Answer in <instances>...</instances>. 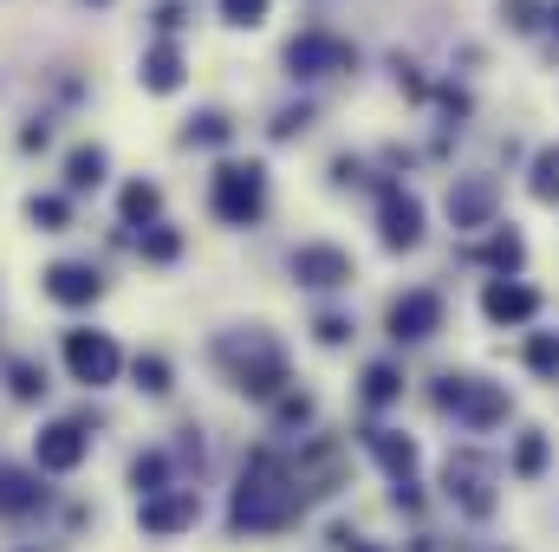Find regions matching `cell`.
<instances>
[{
  "label": "cell",
  "instance_id": "6da1fadb",
  "mask_svg": "<svg viewBox=\"0 0 559 552\" xmlns=\"http://www.w3.org/2000/svg\"><path fill=\"white\" fill-rule=\"evenodd\" d=\"M299 514H306V494L293 481V461L274 448H254L241 468V488L228 501V527L235 533H286Z\"/></svg>",
  "mask_w": 559,
  "mask_h": 552
},
{
  "label": "cell",
  "instance_id": "7a4b0ae2",
  "mask_svg": "<svg viewBox=\"0 0 559 552\" xmlns=\"http://www.w3.org/2000/svg\"><path fill=\"white\" fill-rule=\"evenodd\" d=\"M501 488H508V468L501 455H488L481 442H455L442 461H436V501L468 520V527H488L501 514Z\"/></svg>",
  "mask_w": 559,
  "mask_h": 552
},
{
  "label": "cell",
  "instance_id": "3957f363",
  "mask_svg": "<svg viewBox=\"0 0 559 552\" xmlns=\"http://www.w3.org/2000/svg\"><path fill=\"white\" fill-rule=\"evenodd\" d=\"M66 371H72V384L105 391V384H118L124 351H118V338H111V332H66Z\"/></svg>",
  "mask_w": 559,
  "mask_h": 552
},
{
  "label": "cell",
  "instance_id": "277c9868",
  "mask_svg": "<svg viewBox=\"0 0 559 552\" xmlns=\"http://www.w3.org/2000/svg\"><path fill=\"white\" fill-rule=\"evenodd\" d=\"M501 468H508V481H514V488H540V481L559 468V442L540 429V422H527V429H514V435H508Z\"/></svg>",
  "mask_w": 559,
  "mask_h": 552
},
{
  "label": "cell",
  "instance_id": "5b68a950",
  "mask_svg": "<svg viewBox=\"0 0 559 552\" xmlns=\"http://www.w3.org/2000/svg\"><path fill=\"white\" fill-rule=\"evenodd\" d=\"M195 520H202V494L195 488H163V494L138 501V533H150V540H182Z\"/></svg>",
  "mask_w": 559,
  "mask_h": 552
},
{
  "label": "cell",
  "instance_id": "8992f818",
  "mask_svg": "<svg viewBox=\"0 0 559 552\" xmlns=\"http://www.w3.org/2000/svg\"><path fill=\"white\" fill-rule=\"evenodd\" d=\"M358 442H365V455L378 461V475H384L391 488H397V481H417V475H423V442L411 435V429H384V422H371Z\"/></svg>",
  "mask_w": 559,
  "mask_h": 552
},
{
  "label": "cell",
  "instance_id": "52a82bcc",
  "mask_svg": "<svg viewBox=\"0 0 559 552\" xmlns=\"http://www.w3.org/2000/svg\"><path fill=\"white\" fill-rule=\"evenodd\" d=\"M85 455H92V435H85V422H46L39 435H33V468L39 475H79L85 468Z\"/></svg>",
  "mask_w": 559,
  "mask_h": 552
},
{
  "label": "cell",
  "instance_id": "ba28073f",
  "mask_svg": "<svg viewBox=\"0 0 559 552\" xmlns=\"http://www.w3.org/2000/svg\"><path fill=\"white\" fill-rule=\"evenodd\" d=\"M261 195H267L261 163H228V169L215 176V208H222V221H254V215H261Z\"/></svg>",
  "mask_w": 559,
  "mask_h": 552
},
{
  "label": "cell",
  "instance_id": "9c48e42d",
  "mask_svg": "<svg viewBox=\"0 0 559 552\" xmlns=\"http://www.w3.org/2000/svg\"><path fill=\"white\" fill-rule=\"evenodd\" d=\"M384 325H391L397 345H404V338L417 345L429 332H442V299H436V292H404V299H391V319H384Z\"/></svg>",
  "mask_w": 559,
  "mask_h": 552
},
{
  "label": "cell",
  "instance_id": "30bf717a",
  "mask_svg": "<svg viewBox=\"0 0 559 552\" xmlns=\"http://www.w3.org/2000/svg\"><path fill=\"white\" fill-rule=\"evenodd\" d=\"M46 507V488H39V468H13L0 461V520H26Z\"/></svg>",
  "mask_w": 559,
  "mask_h": 552
},
{
  "label": "cell",
  "instance_id": "8fae6325",
  "mask_svg": "<svg viewBox=\"0 0 559 552\" xmlns=\"http://www.w3.org/2000/svg\"><path fill=\"white\" fill-rule=\"evenodd\" d=\"M481 312H488L495 325H527V319L540 312V292H534V286H514V279H495V286L481 292Z\"/></svg>",
  "mask_w": 559,
  "mask_h": 552
},
{
  "label": "cell",
  "instance_id": "7c38bea8",
  "mask_svg": "<svg viewBox=\"0 0 559 552\" xmlns=\"http://www.w3.org/2000/svg\"><path fill=\"white\" fill-rule=\"evenodd\" d=\"M293 274L306 279V286H345L352 279V261L338 248H299L293 254Z\"/></svg>",
  "mask_w": 559,
  "mask_h": 552
},
{
  "label": "cell",
  "instance_id": "4fadbf2b",
  "mask_svg": "<svg viewBox=\"0 0 559 552\" xmlns=\"http://www.w3.org/2000/svg\"><path fill=\"white\" fill-rule=\"evenodd\" d=\"M46 299H59V305H92V299H98V274L79 267V261H59V267L46 274Z\"/></svg>",
  "mask_w": 559,
  "mask_h": 552
},
{
  "label": "cell",
  "instance_id": "5bb4252c",
  "mask_svg": "<svg viewBox=\"0 0 559 552\" xmlns=\"http://www.w3.org/2000/svg\"><path fill=\"white\" fill-rule=\"evenodd\" d=\"M358 404H365V410H391V404H404V371H397V364H365Z\"/></svg>",
  "mask_w": 559,
  "mask_h": 552
},
{
  "label": "cell",
  "instance_id": "9a60e30c",
  "mask_svg": "<svg viewBox=\"0 0 559 552\" xmlns=\"http://www.w3.org/2000/svg\"><path fill=\"white\" fill-rule=\"evenodd\" d=\"M417 221H423V208L411 202V195H391V202H384V241H391V248H411V241L423 235Z\"/></svg>",
  "mask_w": 559,
  "mask_h": 552
},
{
  "label": "cell",
  "instance_id": "2e32d148",
  "mask_svg": "<svg viewBox=\"0 0 559 552\" xmlns=\"http://www.w3.org/2000/svg\"><path fill=\"white\" fill-rule=\"evenodd\" d=\"M521 364H527V371H534L540 384H559V332H540V338H527Z\"/></svg>",
  "mask_w": 559,
  "mask_h": 552
},
{
  "label": "cell",
  "instance_id": "e0dca14e",
  "mask_svg": "<svg viewBox=\"0 0 559 552\" xmlns=\"http://www.w3.org/2000/svg\"><path fill=\"white\" fill-rule=\"evenodd\" d=\"M143 85H150V92H176V85H182V59H176V46H156V52L143 59Z\"/></svg>",
  "mask_w": 559,
  "mask_h": 552
},
{
  "label": "cell",
  "instance_id": "ac0fdd59",
  "mask_svg": "<svg viewBox=\"0 0 559 552\" xmlns=\"http://www.w3.org/2000/svg\"><path fill=\"white\" fill-rule=\"evenodd\" d=\"M286 59H293V72H319V65H332V59H345V52H338L332 39H299Z\"/></svg>",
  "mask_w": 559,
  "mask_h": 552
},
{
  "label": "cell",
  "instance_id": "d6986e66",
  "mask_svg": "<svg viewBox=\"0 0 559 552\" xmlns=\"http://www.w3.org/2000/svg\"><path fill=\"white\" fill-rule=\"evenodd\" d=\"M98 169H105V149H79V156H72V169H66V182H72V189H92V182H98Z\"/></svg>",
  "mask_w": 559,
  "mask_h": 552
},
{
  "label": "cell",
  "instance_id": "ffe728a7",
  "mask_svg": "<svg viewBox=\"0 0 559 552\" xmlns=\"http://www.w3.org/2000/svg\"><path fill=\"white\" fill-rule=\"evenodd\" d=\"M138 391H150V397L169 391V358H138Z\"/></svg>",
  "mask_w": 559,
  "mask_h": 552
},
{
  "label": "cell",
  "instance_id": "44dd1931",
  "mask_svg": "<svg viewBox=\"0 0 559 552\" xmlns=\"http://www.w3.org/2000/svg\"><path fill=\"white\" fill-rule=\"evenodd\" d=\"M222 13H228L235 26H261V13H267V0H222Z\"/></svg>",
  "mask_w": 559,
  "mask_h": 552
},
{
  "label": "cell",
  "instance_id": "7402d4cb",
  "mask_svg": "<svg viewBox=\"0 0 559 552\" xmlns=\"http://www.w3.org/2000/svg\"><path fill=\"white\" fill-rule=\"evenodd\" d=\"M150 208H156V189H124V215H150Z\"/></svg>",
  "mask_w": 559,
  "mask_h": 552
},
{
  "label": "cell",
  "instance_id": "603a6c76",
  "mask_svg": "<svg viewBox=\"0 0 559 552\" xmlns=\"http://www.w3.org/2000/svg\"><path fill=\"white\" fill-rule=\"evenodd\" d=\"M559 189V149H547V156H540V195H554Z\"/></svg>",
  "mask_w": 559,
  "mask_h": 552
},
{
  "label": "cell",
  "instance_id": "cb8c5ba5",
  "mask_svg": "<svg viewBox=\"0 0 559 552\" xmlns=\"http://www.w3.org/2000/svg\"><path fill=\"white\" fill-rule=\"evenodd\" d=\"M143 254H150V261H169V254H176V235H150Z\"/></svg>",
  "mask_w": 559,
  "mask_h": 552
},
{
  "label": "cell",
  "instance_id": "d4e9b609",
  "mask_svg": "<svg viewBox=\"0 0 559 552\" xmlns=\"http://www.w3.org/2000/svg\"><path fill=\"white\" fill-rule=\"evenodd\" d=\"M33 221H66V202H52V195H46V202H33Z\"/></svg>",
  "mask_w": 559,
  "mask_h": 552
},
{
  "label": "cell",
  "instance_id": "484cf974",
  "mask_svg": "<svg viewBox=\"0 0 559 552\" xmlns=\"http://www.w3.org/2000/svg\"><path fill=\"white\" fill-rule=\"evenodd\" d=\"M345 332H352L345 319H319V338H325V345H345Z\"/></svg>",
  "mask_w": 559,
  "mask_h": 552
},
{
  "label": "cell",
  "instance_id": "4316f807",
  "mask_svg": "<svg viewBox=\"0 0 559 552\" xmlns=\"http://www.w3.org/2000/svg\"><path fill=\"white\" fill-rule=\"evenodd\" d=\"M352 552H404V547H391V540H358Z\"/></svg>",
  "mask_w": 559,
  "mask_h": 552
},
{
  "label": "cell",
  "instance_id": "83f0119b",
  "mask_svg": "<svg viewBox=\"0 0 559 552\" xmlns=\"http://www.w3.org/2000/svg\"><path fill=\"white\" fill-rule=\"evenodd\" d=\"M475 552H527V547H514V540H488V547H475Z\"/></svg>",
  "mask_w": 559,
  "mask_h": 552
},
{
  "label": "cell",
  "instance_id": "f1b7e54d",
  "mask_svg": "<svg viewBox=\"0 0 559 552\" xmlns=\"http://www.w3.org/2000/svg\"><path fill=\"white\" fill-rule=\"evenodd\" d=\"M13 552H39V547H13Z\"/></svg>",
  "mask_w": 559,
  "mask_h": 552
}]
</instances>
